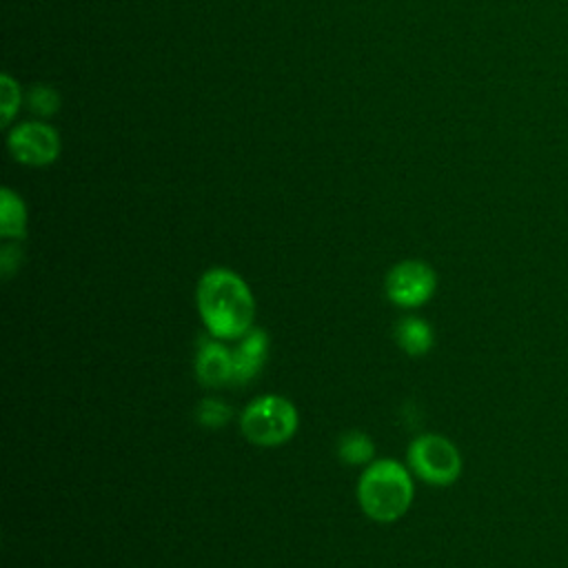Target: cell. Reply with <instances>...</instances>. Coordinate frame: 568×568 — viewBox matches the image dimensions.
Segmentation results:
<instances>
[{"label": "cell", "mask_w": 568, "mask_h": 568, "mask_svg": "<svg viewBox=\"0 0 568 568\" xmlns=\"http://www.w3.org/2000/svg\"><path fill=\"white\" fill-rule=\"evenodd\" d=\"M195 304L209 335L240 339L253 328L255 300L248 284L231 268L213 266L197 280Z\"/></svg>", "instance_id": "cell-1"}, {"label": "cell", "mask_w": 568, "mask_h": 568, "mask_svg": "<svg viewBox=\"0 0 568 568\" xmlns=\"http://www.w3.org/2000/svg\"><path fill=\"white\" fill-rule=\"evenodd\" d=\"M413 479L404 464L395 459L371 462L357 481V501L366 517L377 524H393L413 504Z\"/></svg>", "instance_id": "cell-2"}, {"label": "cell", "mask_w": 568, "mask_h": 568, "mask_svg": "<svg viewBox=\"0 0 568 568\" xmlns=\"http://www.w3.org/2000/svg\"><path fill=\"white\" fill-rule=\"evenodd\" d=\"M300 417L291 399L282 395L255 397L240 415L242 435L255 446H282L297 430Z\"/></svg>", "instance_id": "cell-3"}, {"label": "cell", "mask_w": 568, "mask_h": 568, "mask_svg": "<svg viewBox=\"0 0 568 568\" xmlns=\"http://www.w3.org/2000/svg\"><path fill=\"white\" fill-rule=\"evenodd\" d=\"M406 457L410 470L433 486H450L462 475V455L457 446L437 433L415 437Z\"/></svg>", "instance_id": "cell-4"}, {"label": "cell", "mask_w": 568, "mask_h": 568, "mask_svg": "<svg viewBox=\"0 0 568 568\" xmlns=\"http://www.w3.org/2000/svg\"><path fill=\"white\" fill-rule=\"evenodd\" d=\"M384 288L386 297L399 308H419L433 297L437 275L433 266L422 260H402L386 273Z\"/></svg>", "instance_id": "cell-5"}, {"label": "cell", "mask_w": 568, "mask_h": 568, "mask_svg": "<svg viewBox=\"0 0 568 568\" xmlns=\"http://www.w3.org/2000/svg\"><path fill=\"white\" fill-rule=\"evenodd\" d=\"M9 151L22 164L44 166L58 158L60 138L42 122H24L9 133Z\"/></svg>", "instance_id": "cell-6"}, {"label": "cell", "mask_w": 568, "mask_h": 568, "mask_svg": "<svg viewBox=\"0 0 568 568\" xmlns=\"http://www.w3.org/2000/svg\"><path fill=\"white\" fill-rule=\"evenodd\" d=\"M195 375L202 386L220 388L233 379V353L222 339H204L195 353Z\"/></svg>", "instance_id": "cell-7"}, {"label": "cell", "mask_w": 568, "mask_h": 568, "mask_svg": "<svg viewBox=\"0 0 568 568\" xmlns=\"http://www.w3.org/2000/svg\"><path fill=\"white\" fill-rule=\"evenodd\" d=\"M233 353V379L231 384H246L264 366L266 353H268V335L262 328H251L237 339V346L231 351Z\"/></svg>", "instance_id": "cell-8"}, {"label": "cell", "mask_w": 568, "mask_h": 568, "mask_svg": "<svg viewBox=\"0 0 568 568\" xmlns=\"http://www.w3.org/2000/svg\"><path fill=\"white\" fill-rule=\"evenodd\" d=\"M433 328L422 317L406 315L395 326V342L406 355H426L433 348Z\"/></svg>", "instance_id": "cell-9"}, {"label": "cell", "mask_w": 568, "mask_h": 568, "mask_svg": "<svg viewBox=\"0 0 568 568\" xmlns=\"http://www.w3.org/2000/svg\"><path fill=\"white\" fill-rule=\"evenodd\" d=\"M27 231V209L18 193L11 189L0 191V235L9 240L24 237Z\"/></svg>", "instance_id": "cell-10"}, {"label": "cell", "mask_w": 568, "mask_h": 568, "mask_svg": "<svg viewBox=\"0 0 568 568\" xmlns=\"http://www.w3.org/2000/svg\"><path fill=\"white\" fill-rule=\"evenodd\" d=\"M375 453V444L373 439L362 433V430H348L339 437L337 442V455L344 464L357 466V464H366L373 459Z\"/></svg>", "instance_id": "cell-11"}, {"label": "cell", "mask_w": 568, "mask_h": 568, "mask_svg": "<svg viewBox=\"0 0 568 568\" xmlns=\"http://www.w3.org/2000/svg\"><path fill=\"white\" fill-rule=\"evenodd\" d=\"M231 415H233L231 406L224 404L222 399H213V397L202 399L195 408V417L204 428H222L231 419Z\"/></svg>", "instance_id": "cell-12"}, {"label": "cell", "mask_w": 568, "mask_h": 568, "mask_svg": "<svg viewBox=\"0 0 568 568\" xmlns=\"http://www.w3.org/2000/svg\"><path fill=\"white\" fill-rule=\"evenodd\" d=\"M27 104H29L31 113H36L40 118H47V115H53L60 109V95L51 87L38 84L27 93Z\"/></svg>", "instance_id": "cell-13"}, {"label": "cell", "mask_w": 568, "mask_h": 568, "mask_svg": "<svg viewBox=\"0 0 568 568\" xmlns=\"http://www.w3.org/2000/svg\"><path fill=\"white\" fill-rule=\"evenodd\" d=\"M20 109V87L11 75H2L0 80V118L2 124H9L13 120V115Z\"/></svg>", "instance_id": "cell-14"}]
</instances>
